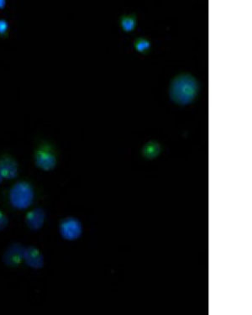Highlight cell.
Segmentation results:
<instances>
[{"instance_id":"obj_8","label":"cell","mask_w":252,"mask_h":315,"mask_svg":"<svg viewBox=\"0 0 252 315\" xmlns=\"http://www.w3.org/2000/svg\"><path fill=\"white\" fill-rule=\"evenodd\" d=\"M161 151H162V147H161L160 144H158L156 141H150L145 145L142 149V155L146 159H154V158H157Z\"/></svg>"},{"instance_id":"obj_12","label":"cell","mask_w":252,"mask_h":315,"mask_svg":"<svg viewBox=\"0 0 252 315\" xmlns=\"http://www.w3.org/2000/svg\"><path fill=\"white\" fill-rule=\"evenodd\" d=\"M9 30V23L7 20L5 19H0V35H4V34L7 32Z\"/></svg>"},{"instance_id":"obj_6","label":"cell","mask_w":252,"mask_h":315,"mask_svg":"<svg viewBox=\"0 0 252 315\" xmlns=\"http://www.w3.org/2000/svg\"><path fill=\"white\" fill-rule=\"evenodd\" d=\"M24 260L26 264L32 268H41L44 265V259L39 250L35 247H27L25 249Z\"/></svg>"},{"instance_id":"obj_11","label":"cell","mask_w":252,"mask_h":315,"mask_svg":"<svg viewBox=\"0 0 252 315\" xmlns=\"http://www.w3.org/2000/svg\"><path fill=\"white\" fill-rule=\"evenodd\" d=\"M9 223L8 217L2 211H0V231L6 228Z\"/></svg>"},{"instance_id":"obj_4","label":"cell","mask_w":252,"mask_h":315,"mask_svg":"<svg viewBox=\"0 0 252 315\" xmlns=\"http://www.w3.org/2000/svg\"><path fill=\"white\" fill-rule=\"evenodd\" d=\"M25 248L19 244L9 247L4 255V261L9 266H18L24 260Z\"/></svg>"},{"instance_id":"obj_10","label":"cell","mask_w":252,"mask_h":315,"mask_svg":"<svg viewBox=\"0 0 252 315\" xmlns=\"http://www.w3.org/2000/svg\"><path fill=\"white\" fill-rule=\"evenodd\" d=\"M134 49L142 54H147L151 49V42L145 37H138L134 41Z\"/></svg>"},{"instance_id":"obj_2","label":"cell","mask_w":252,"mask_h":315,"mask_svg":"<svg viewBox=\"0 0 252 315\" xmlns=\"http://www.w3.org/2000/svg\"><path fill=\"white\" fill-rule=\"evenodd\" d=\"M34 159L36 167L45 172L52 171L57 166V155L54 147L48 142H43L38 146L35 151Z\"/></svg>"},{"instance_id":"obj_9","label":"cell","mask_w":252,"mask_h":315,"mask_svg":"<svg viewBox=\"0 0 252 315\" xmlns=\"http://www.w3.org/2000/svg\"><path fill=\"white\" fill-rule=\"evenodd\" d=\"M120 27L126 33L134 31L137 25L136 15L134 14L122 15L120 19Z\"/></svg>"},{"instance_id":"obj_5","label":"cell","mask_w":252,"mask_h":315,"mask_svg":"<svg viewBox=\"0 0 252 315\" xmlns=\"http://www.w3.org/2000/svg\"><path fill=\"white\" fill-rule=\"evenodd\" d=\"M81 224L75 219H66L62 221L61 226V232L64 237L67 240H74L81 235Z\"/></svg>"},{"instance_id":"obj_1","label":"cell","mask_w":252,"mask_h":315,"mask_svg":"<svg viewBox=\"0 0 252 315\" xmlns=\"http://www.w3.org/2000/svg\"><path fill=\"white\" fill-rule=\"evenodd\" d=\"M199 85L196 78L190 74L184 73L173 78L169 87L170 98L178 105H188L198 96Z\"/></svg>"},{"instance_id":"obj_3","label":"cell","mask_w":252,"mask_h":315,"mask_svg":"<svg viewBox=\"0 0 252 315\" xmlns=\"http://www.w3.org/2000/svg\"><path fill=\"white\" fill-rule=\"evenodd\" d=\"M0 172L4 179L12 180L18 176L19 166L16 161L10 155L0 158Z\"/></svg>"},{"instance_id":"obj_7","label":"cell","mask_w":252,"mask_h":315,"mask_svg":"<svg viewBox=\"0 0 252 315\" xmlns=\"http://www.w3.org/2000/svg\"><path fill=\"white\" fill-rule=\"evenodd\" d=\"M26 221L27 226L34 231L41 228L45 221V212L42 209H35L26 214Z\"/></svg>"},{"instance_id":"obj_13","label":"cell","mask_w":252,"mask_h":315,"mask_svg":"<svg viewBox=\"0 0 252 315\" xmlns=\"http://www.w3.org/2000/svg\"><path fill=\"white\" fill-rule=\"evenodd\" d=\"M6 5V1L5 0H0V10H2Z\"/></svg>"},{"instance_id":"obj_14","label":"cell","mask_w":252,"mask_h":315,"mask_svg":"<svg viewBox=\"0 0 252 315\" xmlns=\"http://www.w3.org/2000/svg\"><path fill=\"white\" fill-rule=\"evenodd\" d=\"M3 180H4V177H3L1 172H0V184H2Z\"/></svg>"}]
</instances>
